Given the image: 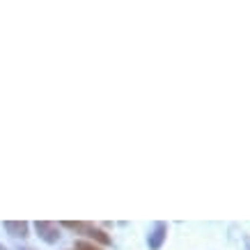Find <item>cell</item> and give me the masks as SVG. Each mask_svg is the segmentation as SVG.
I'll list each match as a JSON object with an SVG mask.
<instances>
[{
    "instance_id": "7",
    "label": "cell",
    "mask_w": 250,
    "mask_h": 250,
    "mask_svg": "<svg viewBox=\"0 0 250 250\" xmlns=\"http://www.w3.org/2000/svg\"><path fill=\"white\" fill-rule=\"evenodd\" d=\"M248 248H250V239H248Z\"/></svg>"
},
{
    "instance_id": "1",
    "label": "cell",
    "mask_w": 250,
    "mask_h": 250,
    "mask_svg": "<svg viewBox=\"0 0 250 250\" xmlns=\"http://www.w3.org/2000/svg\"><path fill=\"white\" fill-rule=\"evenodd\" d=\"M35 229H37L39 236H42L46 243H55L58 239H60V229H58V225H55V223H48V220H37V223H35Z\"/></svg>"
},
{
    "instance_id": "6",
    "label": "cell",
    "mask_w": 250,
    "mask_h": 250,
    "mask_svg": "<svg viewBox=\"0 0 250 250\" xmlns=\"http://www.w3.org/2000/svg\"><path fill=\"white\" fill-rule=\"evenodd\" d=\"M21 250H32V248H21Z\"/></svg>"
},
{
    "instance_id": "3",
    "label": "cell",
    "mask_w": 250,
    "mask_h": 250,
    "mask_svg": "<svg viewBox=\"0 0 250 250\" xmlns=\"http://www.w3.org/2000/svg\"><path fill=\"white\" fill-rule=\"evenodd\" d=\"M5 229H7L12 236H25V234H28V223H16V220H7V223H5Z\"/></svg>"
},
{
    "instance_id": "4",
    "label": "cell",
    "mask_w": 250,
    "mask_h": 250,
    "mask_svg": "<svg viewBox=\"0 0 250 250\" xmlns=\"http://www.w3.org/2000/svg\"><path fill=\"white\" fill-rule=\"evenodd\" d=\"M87 236H92V239H99L101 243H110V239L106 236V232H101V229H97V228H90Z\"/></svg>"
},
{
    "instance_id": "2",
    "label": "cell",
    "mask_w": 250,
    "mask_h": 250,
    "mask_svg": "<svg viewBox=\"0 0 250 250\" xmlns=\"http://www.w3.org/2000/svg\"><path fill=\"white\" fill-rule=\"evenodd\" d=\"M166 234H167V225H166V223H156L154 232L149 234V248L159 250L161 246H163V241H166Z\"/></svg>"
},
{
    "instance_id": "5",
    "label": "cell",
    "mask_w": 250,
    "mask_h": 250,
    "mask_svg": "<svg viewBox=\"0 0 250 250\" xmlns=\"http://www.w3.org/2000/svg\"><path fill=\"white\" fill-rule=\"evenodd\" d=\"M0 250H7V248H5V246H0Z\"/></svg>"
}]
</instances>
